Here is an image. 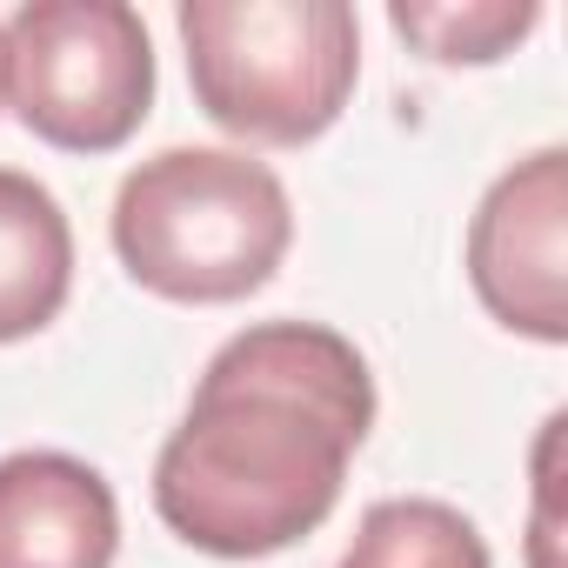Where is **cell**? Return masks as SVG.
Returning <instances> with one entry per match:
<instances>
[{
	"label": "cell",
	"instance_id": "1",
	"mask_svg": "<svg viewBox=\"0 0 568 568\" xmlns=\"http://www.w3.org/2000/svg\"><path fill=\"white\" fill-rule=\"evenodd\" d=\"M375 428V375L322 322H261L214 348L154 455V515L201 555L261 561L315 535Z\"/></svg>",
	"mask_w": 568,
	"mask_h": 568
},
{
	"label": "cell",
	"instance_id": "2",
	"mask_svg": "<svg viewBox=\"0 0 568 568\" xmlns=\"http://www.w3.org/2000/svg\"><path fill=\"white\" fill-rule=\"evenodd\" d=\"M114 254L161 302H241L295 241L288 187L234 148H161L114 194Z\"/></svg>",
	"mask_w": 568,
	"mask_h": 568
},
{
	"label": "cell",
	"instance_id": "3",
	"mask_svg": "<svg viewBox=\"0 0 568 568\" xmlns=\"http://www.w3.org/2000/svg\"><path fill=\"white\" fill-rule=\"evenodd\" d=\"M174 28L201 114L261 148L328 134L362 74L348 0H181Z\"/></svg>",
	"mask_w": 568,
	"mask_h": 568
},
{
	"label": "cell",
	"instance_id": "4",
	"mask_svg": "<svg viewBox=\"0 0 568 568\" xmlns=\"http://www.w3.org/2000/svg\"><path fill=\"white\" fill-rule=\"evenodd\" d=\"M0 94L28 134L114 154L154 108V41L128 0H28L0 21Z\"/></svg>",
	"mask_w": 568,
	"mask_h": 568
},
{
	"label": "cell",
	"instance_id": "5",
	"mask_svg": "<svg viewBox=\"0 0 568 568\" xmlns=\"http://www.w3.org/2000/svg\"><path fill=\"white\" fill-rule=\"evenodd\" d=\"M468 281L481 308L541 348L568 342V154L515 161L468 221Z\"/></svg>",
	"mask_w": 568,
	"mask_h": 568
},
{
	"label": "cell",
	"instance_id": "6",
	"mask_svg": "<svg viewBox=\"0 0 568 568\" xmlns=\"http://www.w3.org/2000/svg\"><path fill=\"white\" fill-rule=\"evenodd\" d=\"M114 548L121 508L88 462L61 448L0 462V568H114Z\"/></svg>",
	"mask_w": 568,
	"mask_h": 568
},
{
	"label": "cell",
	"instance_id": "7",
	"mask_svg": "<svg viewBox=\"0 0 568 568\" xmlns=\"http://www.w3.org/2000/svg\"><path fill=\"white\" fill-rule=\"evenodd\" d=\"M74 288V227L61 201L21 174L0 168V342L41 335Z\"/></svg>",
	"mask_w": 568,
	"mask_h": 568
},
{
	"label": "cell",
	"instance_id": "8",
	"mask_svg": "<svg viewBox=\"0 0 568 568\" xmlns=\"http://www.w3.org/2000/svg\"><path fill=\"white\" fill-rule=\"evenodd\" d=\"M335 568H488L481 528L428 495H395L375 501Z\"/></svg>",
	"mask_w": 568,
	"mask_h": 568
},
{
	"label": "cell",
	"instance_id": "9",
	"mask_svg": "<svg viewBox=\"0 0 568 568\" xmlns=\"http://www.w3.org/2000/svg\"><path fill=\"white\" fill-rule=\"evenodd\" d=\"M535 8L521 0H488V8H408V0H395L388 8V28L402 41H415L428 61H448V68H481V61H501L508 48H521L535 34Z\"/></svg>",
	"mask_w": 568,
	"mask_h": 568
}]
</instances>
